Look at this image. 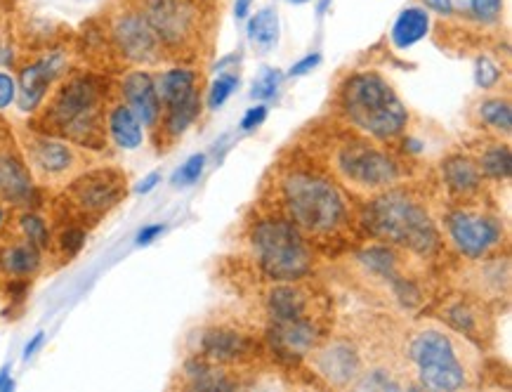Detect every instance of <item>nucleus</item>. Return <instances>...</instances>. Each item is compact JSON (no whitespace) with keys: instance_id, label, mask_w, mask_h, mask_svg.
Returning <instances> with one entry per match:
<instances>
[{"instance_id":"7ed1b4c3","label":"nucleus","mask_w":512,"mask_h":392,"mask_svg":"<svg viewBox=\"0 0 512 392\" xmlns=\"http://www.w3.org/2000/svg\"><path fill=\"white\" fill-rule=\"evenodd\" d=\"M93 74H76L52 93L36 130L59 135L74 145L97 152L107 147V90Z\"/></svg>"},{"instance_id":"09e8293b","label":"nucleus","mask_w":512,"mask_h":392,"mask_svg":"<svg viewBox=\"0 0 512 392\" xmlns=\"http://www.w3.org/2000/svg\"><path fill=\"white\" fill-rule=\"evenodd\" d=\"M5 220H8V211H5V208L0 206V227L5 225Z\"/></svg>"},{"instance_id":"c9c22d12","label":"nucleus","mask_w":512,"mask_h":392,"mask_svg":"<svg viewBox=\"0 0 512 392\" xmlns=\"http://www.w3.org/2000/svg\"><path fill=\"white\" fill-rule=\"evenodd\" d=\"M281 81H284V74L279 69H262L253 83V100H272L277 95Z\"/></svg>"},{"instance_id":"4be33fe9","label":"nucleus","mask_w":512,"mask_h":392,"mask_svg":"<svg viewBox=\"0 0 512 392\" xmlns=\"http://www.w3.org/2000/svg\"><path fill=\"white\" fill-rule=\"evenodd\" d=\"M442 182L458 201H472L484 189V175L479 171L477 161L463 154L449 156L442 163Z\"/></svg>"},{"instance_id":"39448f33","label":"nucleus","mask_w":512,"mask_h":392,"mask_svg":"<svg viewBox=\"0 0 512 392\" xmlns=\"http://www.w3.org/2000/svg\"><path fill=\"white\" fill-rule=\"evenodd\" d=\"M255 265L269 282H300L314 270V248L291 220L274 213L253 222L248 232Z\"/></svg>"},{"instance_id":"20e7f679","label":"nucleus","mask_w":512,"mask_h":392,"mask_svg":"<svg viewBox=\"0 0 512 392\" xmlns=\"http://www.w3.org/2000/svg\"><path fill=\"white\" fill-rule=\"evenodd\" d=\"M338 107L357 133L378 142L395 140L409 126V109L376 71L347 76L340 86Z\"/></svg>"},{"instance_id":"b1692460","label":"nucleus","mask_w":512,"mask_h":392,"mask_svg":"<svg viewBox=\"0 0 512 392\" xmlns=\"http://www.w3.org/2000/svg\"><path fill=\"white\" fill-rule=\"evenodd\" d=\"M182 388L189 390H236L239 381L232 378L229 369L220 367V364L208 362L206 357L194 355L185 359L182 364Z\"/></svg>"},{"instance_id":"a211bd4d","label":"nucleus","mask_w":512,"mask_h":392,"mask_svg":"<svg viewBox=\"0 0 512 392\" xmlns=\"http://www.w3.org/2000/svg\"><path fill=\"white\" fill-rule=\"evenodd\" d=\"M36 187L19 142L0 133V201L17 208H29L36 201Z\"/></svg>"},{"instance_id":"f704fd0d","label":"nucleus","mask_w":512,"mask_h":392,"mask_svg":"<svg viewBox=\"0 0 512 392\" xmlns=\"http://www.w3.org/2000/svg\"><path fill=\"white\" fill-rule=\"evenodd\" d=\"M203 168H206V154L189 156V159L173 173L170 185H175V187L194 185V182H199V178L203 175Z\"/></svg>"},{"instance_id":"473e14b6","label":"nucleus","mask_w":512,"mask_h":392,"mask_svg":"<svg viewBox=\"0 0 512 392\" xmlns=\"http://www.w3.org/2000/svg\"><path fill=\"white\" fill-rule=\"evenodd\" d=\"M236 88H239V78H236V74H232V71H225V74H220L208 90V97H206L208 109H213V111L220 109L222 104L229 100V95H232Z\"/></svg>"},{"instance_id":"7c9ffc66","label":"nucleus","mask_w":512,"mask_h":392,"mask_svg":"<svg viewBox=\"0 0 512 392\" xmlns=\"http://www.w3.org/2000/svg\"><path fill=\"white\" fill-rule=\"evenodd\" d=\"M406 383L399 381V374H395L390 367H369L361 369L357 381L352 388L357 390H402Z\"/></svg>"},{"instance_id":"79ce46f5","label":"nucleus","mask_w":512,"mask_h":392,"mask_svg":"<svg viewBox=\"0 0 512 392\" xmlns=\"http://www.w3.org/2000/svg\"><path fill=\"white\" fill-rule=\"evenodd\" d=\"M423 3L428 5L432 12H437V15L442 17L454 15V0H423Z\"/></svg>"},{"instance_id":"1a4fd4ad","label":"nucleus","mask_w":512,"mask_h":392,"mask_svg":"<svg viewBox=\"0 0 512 392\" xmlns=\"http://www.w3.org/2000/svg\"><path fill=\"white\" fill-rule=\"evenodd\" d=\"M161 100V121L156 128V145H170L192 128L201 114L199 74L185 67H173L156 76Z\"/></svg>"},{"instance_id":"c756f323","label":"nucleus","mask_w":512,"mask_h":392,"mask_svg":"<svg viewBox=\"0 0 512 392\" xmlns=\"http://www.w3.org/2000/svg\"><path fill=\"white\" fill-rule=\"evenodd\" d=\"M15 234H17V237L29 241V244L38 246L41 251L50 248V244H52V234H50L48 222H45L41 215L34 213V211H22L17 215Z\"/></svg>"},{"instance_id":"de8ad7c7","label":"nucleus","mask_w":512,"mask_h":392,"mask_svg":"<svg viewBox=\"0 0 512 392\" xmlns=\"http://www.w3.org/2000/svg\"><path fill=\"white\" fill-rule=\"evenodd\" d=\"M236 19H244L248 15V10H251V0H236Z\"/></svg>"},{"instance_id":"ddd939ff","label":"nucleus","mask_w":512,"mask_h":392,"mask_svg":"<svg viewBox=\"0 0 512 392\" xmlns=\"http://www.w3.org/2000/svg\"><path fill=\"white\" fill-rule=\"evenodd\" d=\"M144 15L152 24L163 50L180 52L189 50L199 38V10L192 0H144Z\"/></svg>"},{"instance_id":"aec40b11","label":"nucleus","mask_w":512,"mask_h":392,"mask_svg":"<svg viewBox=\"0 0 512 392\" xmlns=\"http://www.w3.org/2000/svg\"><path fill=\"white\" fill-rule=\"evenodd\" d=\"M121 100L140 119L144 130H152L154 135L161 121V100L159 90H156V76L152 71L144 67L128 71L121 78Z\"/></svg>"},{"instance_id":"37998d69","label":"nucleus","mask_w":512,"mask_h":392,"mask_svg":"<svg viewBox=\"0 0 512 392\" xmlns=\"http://www.w3.org/2000/svg\"><path fill=\"white\" fill-rule=\"evenodd\" d=\"M43 343H45V333H43V331H38V333H36V336H34V338H31V341L24 345V352H22V357H24V359H31V357H34V355H36V352H38V350H41V348H43Z\"/></svg>"},{"instance_id":"393cba45","label":"nucleus","mask_w":512,"mask_h":392,"mask_svg":"<svg viewBox=\"0 0 512 392\" xmlns=\"http://www.w3.org/2000/svg\"><path fill=\"white\" fill-rule=\"evenodd\" d=\"M107 137L118 149H137L144 142V126L123 100L107 104Z\"/></svg>"},{"instance_id":"dca6fc26","label":"nucleus","mask_w":512,"mask_h":392,"mask_svg":"<svg viewBox=\"0 0 512 392\" xmlns=\"http://www.w3.org/2000/svg\"><path fill=\"white\" fill-rule=\"evenodd\" d=\"M310 362L317 376L324 378L333 388H352V383L364 369L359 348L343 336L324 338L310 352Z\"/></svg>"},{"instance_id":"58836bf2","label":"nucleus","mask_w":512,"mask_h":392,"mask_svg":"<svg viewBox=\"0 0 512 392\" xmlns=\"http://www.w3.org/2000/svg\"><path fill=\"white\" fill-rule=\"evenodd\" d=\"M267 119V104H258V107L248 109L241 119V130H255L258 126H262Z\"/></svg>"},{"instance_id":"a878e982","label":"nucleus","mask_w":512,"mask_h":392,"mask_svg":"<svg viewBox=\"0 0 512 392\" xmlns=\"http://www.w3.org/2000/svg\"><path fill=\"white\" fill-rule=\"evenodd\" d=\"M430 29V15L420 8H409L397 17L395 26H392V43L399 50L411 48L413 43H418L420 38H425Z\"/></svg>"},{"instance_id":"e433bc0d","label":"nucleus","mask_w":512,"mask_h":392,"mask_svg":"<svg viewBox=\"0 0 512 392\" xmlns=\"http://www.w3.org/2000/svg\"><path fill=\"white\" fill-rule=\"evenodd\" d=\"M501 81V67L489 57H479L475 64V83L482 90H491Z\"/></svg>"},{"instance_id":"bb28decb","label":"nucleus","mask_w":512,"mask_h":392,"mask_svg":"<svg viewBox=\"0 0 512 392\" xmlns=\"http://www.w3.org/2000/svg\"><path fill=\"white\" fill-rule=\"evenodd\" d=\"M477 166L484 178L494 182H508L512 173V152L508 142H494V145H489L479 154Z\"/></svg>"},{"instance_id":"2eb2a0df","label":"nucleus","mask_w":512,"mask_h":392,"mask_svg":"<svg viewBox=\"0 0 512 392\" xmlns=\"http://www.w3.org/2000/svg\"><path fill=\"white\" fill-rule=\"evenodd\" d=\"M67 67L69 62L64 50H50L38 60L24 64L17 78V109L24 114H36L50 88L67 74Z\"/></svg>"},{"instance_id":"9b49d317","label":"nucleus","mask_w":512,"mask_h":392,"mask_svg":"<svg viewBox=\"0 0 512 392\" xmlns=\"http://www.w3.org/2000/svg\"><path fill=\"white\" fill-rule=\"evenodd\" d=\"M109 38L118 55L128 64H135V67H156V64L166 60V50L156 38L142 5L140 8L128 5V8L118 10L111 17Z\"/></svg>"},{"instance_id":"f8f14e48","label":"nucleus","mask_w":512,"mask_h":392,"mask_svg":"<svg viewBox=\"0 0 512 392\" xmlns=\"http://www.w3.org/2000/svg\"><path fill=\"white\" fill-rule=\"evenodd\" d=\"M444 230L451 246L468 260H484L503 244L501 220L475 208H454L446 213Z\"/></svg>"},{"instance_id":"cd10ccee","label":"nucleus","mask_w":512,"mask_h":392,"mask_svg":"<svg viewBox=\"0 0 512 392\" xmlns=\"http://www.w3.org/2000/svg\"><path fill=\"white\" fill-rule=\"evenodd\" d=\"M477 116L484 126L494 130L496 135L508 137L512 133V109L508 100H501V97H489V100H482L477 107Z\"/></svg>"},{"instance_id":"c03bdc74","label":"nucleus","mask_w":512,"mask_h":392,"mask_svg":"<svg viewBox=\"0 0 512 392\" xmlns=\"http://www.w3.org/2000/svg\"><path fill=\"white\" fill-rule=\"evenodd\" d=\"M161 182V173H149L140 185H135V194H149Z\"/></svg>"},{"instance_id":"f257e3e1","label":"nucleus","mask_w":512,"mask_h":392,"mask_svg":"<svg viewBox=\"0 0 512 392\" xmlns=\"http://www.w3.org/2000/svg\"><path fill=\"white\" fill-rule=\"evenodd\" d=\"M277 213L291 220L317 244L343 241L352 230V206L347 194L326 171L307 161H291L274 175Z\"/></svg>"},{"instance_id":"4468645a","label":"nucleus","mask_w":512,"mask_h":392,"mask_svg":"<svg viewBox=\"0 0 512 392\" xmlns=\"http://www.w3.org/2000/svg\"><path fill=\"white\" fill-rule=\"evenodd\" d=\"M267 345L272 355L284 364H298L324 341L321 317L291 319V322H267Z\"/></svg>"},{"instance_id":"49530a36","label":"nucleus","mask_w":512,"mask_h":392,"mask_svg":"<svg viewBox=\"0 0 512 392\" xmlns=\"http://www.w3.org/2000/svg\"><path fill=\"white\" fill-rule=\"evenodd\" d=\"M15 390V383H12L10 378V364H5L3 369H0V392H10Z\"/></svg>"},{"instance_id":"0eeeda50","label":"nucleus","mask_w":512,"mask_h":392,"mask_svg":"<svg viewBox=\"0 0 512 392\" xmlns=\"http://www.w3.org/2000/svg\"><path fill=\"white\" fill-rule=\"evenodd\" d=\"M331 163V171L338 175L343 185L364 194H378L383 189L402 185L406 175L404 163L395 154L359 135L338 140L333 147Z\"/></svg>"},{"instance_id":"9d476101","label":"nucleus","mask_w":512,"mask_h":392,"mask_svg":"<svg viewBox=\"0 0 512 392\" xmlns=\"http://www.w3.org/2000/svg\"><path fill=\"white\" fill-rule=\"evenodd\" d=\"M128 178L121 168L100 166L85 168L62 189L64 204L71 215L83 222H100L104 215L126 199Z\"/></svg>"},{"instance_id":"ea45409f","label":"nucleus","mask_w":512,"mask_h":392,"mask_svg":"<svg viewBox=\"0 0 512 392\" xmlns=\"http://www.w3.org/2000/svg\"><path fill=\"white\" fill-rule=\"evenodd\" d=\"M163 232H166V225H163V222H154V225H144L142 230L137 232L135 244L137 246H149V244H152V241L159 239Z\"/></svg>"},{"instance_id":"423d86ee","label":"nucleus","mask_w":512,"mask_h":392,"mask_svg":"<svg viewBox=\"0 0 512 392\" xmlns=\"http://www.w3.org/2000/svg\"><path fill=\"white\" fill-rule=\"evenodd\" d=\"M406 362L420 388L435 392H454L468 388V367L454 336L437 326H420L406 343Z\"/></svg>"},{"instance_id":"a18cd8bd","label":"nucleus","mask_w":512,"mask_h":392,"mask_svg":"<svg viewBox=\"0 0 512 392\" xmlns=\"http://www.w3.org/2000/svg\"><path fill=\"white\" fill-rule=\"evenodd\" d=\"M15 64V52H12L10 45L0 43V69H10Z\"/></svg>"},{"instance_id":"412c9836","label":"nucleus","mask_w":512,"mask_h":392,"mask_svg":"<svg viewBox=\"0 0 512 392\" xmlns=\"http://www.w3.org/2000/svg\"><path fill=\"white\" fill-rule=\"evenodd\" d=\"M442 319L456 333L470 338V341H484L489 336V315L484 310L482 298L472 300L470 296H458L456 300L444 305Z\"/></svg>"},{"instance_id":"72a5a7b5","label":"nucleus","mask_w":512,"mask_h":392,"mask_svg":"<svg viewBox=\"0 0 512 392\" xmlns=\"http://www.w3.org/2000/svg\"><path fill=\"white\" fill-rule=\"evenodd\" d=\"M85 239H88V232H85V227L78 225V222H74V225H67L62 230V234H59L57 246H59V251H62L64 258H74L83 251Z\"/></svg>"},{"instance_id":"6e6552de","label":"nucleus","mask_w":512,"mask_h":392,"mask_svg":"<svg viewBox=\"0 0 512 392\" xmlns=\"http://www.w3.org/2000/svg\"><path fill=\"white\" fill-rule=\"evenodd\" d=\"M19 149L38 187L64 189L78 173L90 168L88 149L59 135L26 128L19 133Z\"/></svg>"},{"instance_id":"c85d7f7f","label":"nucleus","mask_w":512,"mask_h":392,"mask_svg":"<svg viewBox=\"0 0 512 392\" xmlns=\"http://www.w3.org/2000/svg\"><path fill=\"white\" fill-rule=\"evenodd\" d=\"M248 38L253 45H258L260 50H269L277 45L279 38V17L272 8L260 10L251 22H248Z\"/></svg>"},{"instance_id":"4c0bfd02","label":"nucleus","mask_w":512,"mask_h":392,"mask_svg":"<svg viewBox=\"0 0 512 392\" xmlns=\"http://www.w3.org/2000/svg\"><path fill=\"white\" fill-rule=\"evenodd\" d=\"M17 100V81L10 71L0 69V111H5Z\"/></svg>"},{"instance_id":"8fccbe9b","label":"nucleus","mask_w":512,"mask_h":392,"mask_svg":"<svg viewBox=\"0 0 512 392\" xmlns=\"http://www.w3.org/2000/svg\"><path fill=\"white\" fill-rule=\"evenodd\" d=\"M293 3H305V0H293Z\"/></svg>"},{"instance_id":"a19ab883","label":"nucleus","mask_w":512,"mask_h":392,"mask_svg":"<svg viewBox=\"0 0 512 392\" xmlns=\"http://www.w3.org/2000/svg\"><path fill=\"white\" fill-rule=\"evenodd\" d=\"M319 64H321V55H319V52H314V55H307L298 64H293L288 74H291V76H305V74H310L312 69H317Z\"/></svg>"},{"instance_id":"6ab92c4d","label":"nucleus","mask_w":512,"mask_h":392,"mask_svg":"<svg viewBox=\"0 0 512 392\" xmlns=\"http://www.w3.org/2000/svg\"><path fill=\"white\" fill-rule=\"evenodd\" d=\"M303 282L305 279H300V282H277L267 291V322H291V319L321 317V312L317 310L319 298Z\"/></svg>"},{"instance_id":"f03ea898","label":"nucleus","mask_w":512,"mask_h":392,"mask_svg":"<svg viewBox=\"0 0 512 392\" xmlns=\"http://www.w3.org/2000/svg\"><path fill=\"white\" fill-rule=\"evenodd\" d=\"M359 222L371 239L402 248L418 258H432L442 248V234L430 208L406 185L373 194Z\"/></svg>"},{"instance_id":"f3484780","label":"nucleus","mask_w":512,"mask_h":392,"mask_svg":"<svg viewBox=\"0 0 512 392\" xmlns=\"http://www.w3.org/2000/svg\"><path fill=\"white\" fill-rule=\"evenodd\" d=\"M258 341L251 333L234 329V326L220 324V326H208L201 331L199 336V348L196 355L206 357L208 362L220 364V367H244V364L253 362L258 355Z\"/></svg>"},{"instance_id":"2f4dec72","label":"nucleus","mask_w":512,"mask_h":392,"mask_svg":"<svg viewBox=\"0 0 512 392\" xmlns=\"http://www.w3.org/2000/svg\"><path fill=\"white\" fill-rule=\"evenodd\" d=\"M468 15L477 24H494L503 12V0H454V15Z\"/></svg>"},{"instance_id":"5701e85b","label":"nucleus","mask_w":512,"mask_h":392,"mask_svg":"<svg viewBox=\"0 0 512 392\" xmlns=\"http://www.w3.org/2000/svg\"><path fill=\"white\" fill-rule=\"evenodd\" d=\"M43 251L22 237L0 244V274L5 279H31L41 272Z\"/></svg>"}]
</instances>
